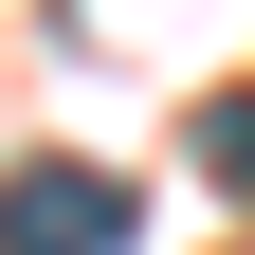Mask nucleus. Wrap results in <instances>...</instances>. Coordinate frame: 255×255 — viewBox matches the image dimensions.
<instances>
[{"instance_id":"obj_1","label":"nucleus","mask_w":255,"mask_h":255,"mask_svg":"<svg viewBox=\"0 0 255 255\" xmlns=\"http://www.w3.org/2000/svg\"><path fill=\"white\" fill-rule=\"evenodd\" d=\"M128 237H146V201L110 164H18L0 182V255H128Z\"/></svg>"},{"instance_id":"obj_2","label":"nucleus","mask_w":255,"mask_h":255,"mask_svg":"<svg viewBox=\"0 0 255 255\" xmlns=\"http://www.w3.org/2000/svg\"><path fill=\"white\" fill-rule=\"evenodd\" d=\"M201 164H219V182L255 201V91H201Z\"/></svg>"}]
</instances>
